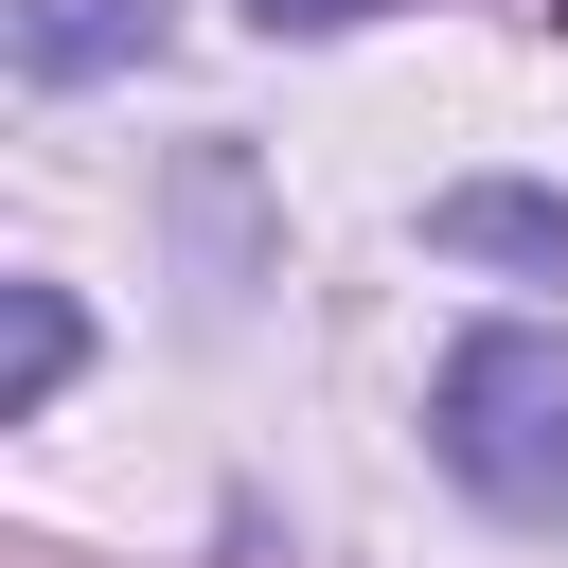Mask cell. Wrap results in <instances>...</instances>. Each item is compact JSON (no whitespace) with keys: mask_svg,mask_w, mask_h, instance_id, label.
Here are the masks:
<instances>
[{"mask_svg":"<svg viewBox=\"0 0 568 568\" xmlns=\"http://www.w3.org/2000/svg\"><path fill=\"white\" fill-rule=\"evenodd\" d=\"M426 444H444V479L479 515L568 532V337L550 320H479L444 355V390H426Z\"/></svg>","mask_w":568,"mask_h":568,"instance_id":"cell-1","label":"cell"},{"mask_svg":"<svg viewBox=\"0 0 568 568\" xmlns=\"http://www.w3.org/2000/svg\"><path fill=\"white\" fill-rule=\"evenodd\" d=\"M426 248H444V266H532V284H568V195L462 178V195H426Z\"/></svg>","mask_w":568,"mask_h":568,"instance_id":"cell-2","label":"cell"},{"mask_svg":"<svg viewBox=\"0 0 568 568\" xmlns=\"http://www.w3.org/2000/svg\"><path fill=\"white\" fill-rule=\"evenodd\" d=\"M142 53H160V0H18L36 89H89V71H142Z\"/></svg>","mask_w":568,"mask_h":568,"instance_id":"cell-3","label":"cell"},{"mask_svg":"<svg viewBox=\"0 0 568 568\" xmlns=\"http://www.w3.org/2000/svg\"><path fill=\"white\" fill-rule=\"evenodd\" d=\"M71 355H89V320H71V284H18V337H0V426H36V408L71 390Z\"/></svg>","mask_w":568,"mask_h":568,"instance_id":"cell-4","label":"cell"},{"mask_svg":"<svg viewBox=\"0 0 568 568\" xmlns=\"http://www.w3.org/2000/svg\"><path fill=\"white\" fill-rule=\"evenodd\" d=\"M248 18H266V36H355L373 0H248Z\"/></svg>","mask_w":568,"mask_h":568,"instance_id":"cell-5","label":"cell"}]
</instances>
